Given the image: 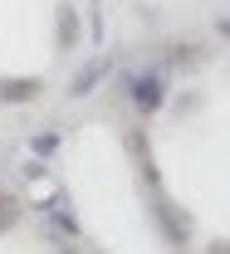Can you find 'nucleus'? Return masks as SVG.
Instances as JSON below:
<instances>
[{"label":"nucleus","instance_id":"obj_1","mask_svg":"<svg viewBox=\"0 0 230 254\" xmlns=\"http://www.w3.org/2000/svg\"><path fill=\"white\" fill-rule=\"evenodd\" d=\"M128 83V103L142 113V118H152V113H162L166 108V73H157V68H142V73H128L123 78Z\"/></svg>","mask_w":230,"mask_h":254},{"label":"nucleus","instance_id":"obj_2","mask_svg":"<svg viewBox=\"0 0 230 254\" xmlns=\"http://www.w3.org/2000/svg\"><path fill=\"white\" fill-rule=\"evenodd\" d=\"M103 78H108V59H88V64H83V73H74L69 98H88V93L103 83Z\"/></svg>","mask_w":230,"mask_h":254},{"label":"nucleus","instance_id":"obj_3","mask_svg":"<svg viewBox=\"0 0 230 254\" xmlns=\"http://www.w3.org/2000/svg\"><path fill=\"white\" fill-rule=\"evenodd\" d=\"M157 220L166 225L171 245H186V215H176V210H171V200H162V195H157Z\"/></svg>","mask_w":230,"mask_h":254},{"label":"nucleus","instance_id":"obj_4","mask_svg":"<svg viewBox=\"0 0 230 254\" xmlns=\"http://www.w3.org/2000/svg\"><path fill=\"white\" fill-rule=\"evenodd\" d=\"M78 10H74V5H59V49H74V44H78Z\"/></svg>","mask_w":230,"mask_h":254},{"label":"nucleus","instance_id":"obj_5","mask_svg":"<svg viewBox=\"0 0 230 254\" xmlns=\"http://www.w3.org/2000/svg\"><path fill=\"white\" fill-rule=\"evenodd\" d=\"M39 93V83L34 78H10V83H0V103H25V98Z\"/></svg>","mask_w":230,"mask_h":254},{"label":"nucleus","instance_id":"obj_6","mask_svg":"<svg viewBox=\"0 0 230 254\" xmlns=\"http://www.w3.org/2000/svg\"><path fill=\"white\" fill-rule=\"evenodd\" d=\"M221 34H230V15H226V20H221Z\"/></svg>","mask_w":230,"mask_h":254}]
</instances>
